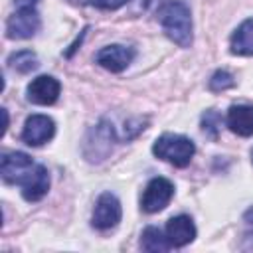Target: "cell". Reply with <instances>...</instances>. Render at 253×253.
Instances as JSON below:
<instances>
[{
	"instance_id": "obj_6",
	"label": "cell",
	"mask_w": 253,
	"mask_h": 253,
	"mask_svg": "<svg viewBox=\"0 0 253 253\" xmlns=\"http://www.w3.org/2000/svg\"><path fill=\"white\" fill-rule=\"evenodd\" d=\"M174 196V186L170 180L166 178H152L142 194V200H140V206L146 213H156V211H162L170 200Z\"/></svg>"
},
{
	"instance_id": "obj_15",
	"label": "cell",
	"mask_w": 253,
	"mask_h": 253,
	"mask_svg": "<svg viewBox=\"0 0 253 253\" xmlns=\"http://www.w3.org/2000/svg\"><path fill=\"white\" fill-rule=\"evenodd\" d=\"M140 247L150 253H162V251H168L172 245H170L166 233H162L154 225H148L140 235Z\"/></svg>"
},
{
	"instance_id": "obj_17",
	"label": "cell",
	"mask_w": 253,
	"mask_h": 253,
	"mask_svg": "<svg viewBox=\"0 0 253 253\" xmlns=\"http://www.w3.org/2000/svg\"><path fill=\"white\" fill-rule=\"evenodd\" d=\"M219 128H221V115H219L215 109H208V111L202 115V130H204L210 138H217Z\"/></svg>"
},
{
	"instance_id": "obj_7",
	"label": "cell",
	"mask_w": 253,
	"mask_h": 253,
	"mask_svg": "<svg viewBox=\"0 0 253 253\" xmlns=\"http://www.w3.org/2000/svg\"><path fill=\"white\" fill-rule=\"evenodd\" d=\"M121 215H123V210H121L119 198L115 194H111V192H105V194H101L97 198L91 223H93V227L105 231V229L115 227L121 221Z\"/></svg>"
},
{
	"instance_id": "obj_9",
	"label": "cell",
	"mask_w": 253,
	"mask_h": 253,
	"mask_svg": "<svg viewBox=\"0 0 253 253\" xmlns=\"http://www.w3.org/2000/svg\"><path fill=\"white\" fill-rule=\"evenodd\" d=\"M132 59H134V49L132 47H126V45H121V43L105 45L95 55V61L101 67H105V69H109L113 73H119V71L126 69Z\"/></svg>"
},
{
	"instance_id": "obj_14",
	"label": "cell",
	"mask_w": 253,
	"mask_h": 253,
	"mask_svg": "<svg viewBox=\"0 0 253 253\" xmlns=\"http://www.w3.org/2000/svg\"><path fill=\"white\" fill-rule=\"evenodd\" d=\"M229 49L233 55H253V18L243 20L231 34Z\"/></svg>"
},
{
	"instance_id": "obj_11",
	"label": "cell",
	"mask_w": 253,
	"mask_h": 253,
	"mask_svg": "<svg viewBox=\"0 0 253 253\" xmlns=\"http://www.w3.org/2000/svg\"><path fill=\"white\" fill-rule=\"evenodd\" d=\"M20 188H22L24 200H28V202L42 200L47 194V190H49V174H47V168L42 166V164H36L34 170L24 178V182L20 184Z\"/></svg>"
},
{
	"instance_id": "obj_23",
	"label": "cell",
	"mask_w": 253,
	"mask_h": 253,
	"mask_svg": "<svg viewBox=\"0 0 253 253\" xmlns=\"http://www.w3.org/2000/svg\"><path fill=\"white\" fill-rule=\"evenodd\" d=\"M251 162H253V150H251Z\"/></svg>"
},
{
	"instance_id": "obj_5",
	"label": "cell",
	"mask_w": 253,
	"mask_h": 253,
	"mask_svg": "<svg viewBox=\"0 0 253 253\" xmlns=\"http://www.w3.org/2000/svg\"><path fill=\"white\" fill-rule=\"evenodd\" d=\"M34 160L26 152H6L0 160V176L6 184H22L24 178L34 170Z\"/></svg>"
},
{
	"instance_id": "obj_10",
	"label": "cell",
	"mask_w": 253,
	"mask_h": 253,
	"mask_svg": "<svg viewBox=\"0 0 253 253\" xmlns=\"http://www.w3.org/2000/svg\"><path fill=\"white\" fill-rule=\"evenodd\" d=\"M61 85L51 75H40L28 85V101L36 105H51L57 101Z\"/></svg>"
},
{
	"instance_id": "obj_18",
	"label": "cell",
	"mask_w": 253,
	"mask_h": 253,
	"mask_svg": "<svg viewBox=\"0 0 253 253\" xmlns=\"http://www.w3.org/2000/svg\"><path fill=\"white\" fill-rule=\"evenodd\" d=\"M235 85V79L229 71L225 69H217L211 77H210V89L211 91H225V89H231Z\"/></svg>"
},
{
	"instance_id": "obj_12",
	"label": "cell",
	"mask_w": 253,
	"mask_h": 253,
	"mask_svg": "<svg viewBox=\"0 0 253 253\" xmlns=\"http://www.w3.org/2000/svg\"><path fill=\"white\" fill-rule=\"evenodd\" d=\"M166 237L172 247H184L194 241L196 237V225L190 215H176L170 217L166 223Z\"/></svg>"
},
{
	"instance_id": "obj_8",
	"label": "cell",
	"mask_w": 253,
	"mask_h": 253,
	"mask_svg": "<svg viewBox=\"0 0 253 253\" xmlns=\"http://www.w3.org/2000/svg\"><path fill=\"white\" fill-rule=\"evenodd\" d=\"M55 134V123L47 115H32L24 123L22 140L28 146H42Z\"/></svg>"
},
{
	"instance_id": "obj_13",
	"label": "cell",
	"mask_w": 253,
	"mask_h": 253,
	"mask_svg": "<svg viewBox=\"0 0 253 253\" xmlns=\"http://www.w3.org/2000/svg\"><path fill=\"white\" fill-rule=\"evenodd\" d=\"M227 126L239 136L253 134V107L251 105H231L227 111Z\"/></svg>"
},
{
	"instance_id": "obj_20",
	"label": "cell",
	"mask_w": 253,
	"mask_h": 253,
	"mask_svg": "<svg viewBox=\"0 0 253 253\" xmlns=\"http://www.w3.org/2000/svg\"><path fill=\"white\" fill-rule=\"evenodd\" d=\"M140 4H142L144 10H150V8H154V6H160L162 0H140Z\"/></svg>"
},
{
	"instance_id": "obj_22",
	"label": "cell",
	"mask_w": 253,
	"mask_h": 253,
	"mask_svg": "<svg viewBox=\"0 0 253 253\" xmlns=\"http://www.w3.org/2000/svg\"><path fill=\"white\" fill-rule=\"evenodd\" d=\"M2 117H4V126H2V136H4V132L8 128V113H6V109H2Z\"/></svg>"
},
{
	"instance_id": "obj_2",
	"label": "cell",
	"mask_w": 253,
	"mask_h": 253,
	"mask_svg": "<svg viewBox=\"0 0 253 253\" xmlns=\"http://www.w3.org/2000/svg\"><path fill=\"white\" fill-rule=\"evenodd\" d=\"M152 152L160 160H166L178 168H184L190 164V160L196 152V146L188 136L166 132L156 138V142L152 144Z\"/></svg>"
},
{
	"instance_id": "obj_19",
	"label": "cell",
	"mask_w": 253,
	"mask_h": 253,
	"mask_svg": "<svg viewBox=\"0 0 253 253\" xmlns=\"http://www.w3.org/2000/svg\"><path fill=\"white\" fill-rule=\"evenodd\" d=\"M128 0H91L93 6L97 8H103V10H117L121 6H125Z\"/></svg>"
},
{
	"instance_id": "obj_3",
	"label": "cell",
	"mask_w": 253,
	"mask_h": 253,
	"mask_svg": "<svg viewBox=\"0 0 253 253\" xmlns=\"http://www.w3.org/2000/svg\"><path fill=\"white\" fill-rule=\"evenodd\" d=\"M42 26L36 6H18L6 22V36L10 40H28L38 34Z\"/></svg>"
},
{
	"instance_id": "obj_16",
	"label": "cell",
	"mask_w": 253,
	"mask_h": 253,
	"mask_svg": "<svg viewBox=\"0 0 253 253\" xmlns=\"http://www.w3.org/2000/svg\"><path fill=\"white\" fill-rule=\"evenodd\" d=\"M8 65L12 69H16L18 73H30L40 65V61H38V55L34 51L20 49V51H16V53H12L8 57Z\"/></svg>"
},
{
	"instance_id": "obj_4",
	"label": "cell",
	"mask_w": 253,
	"mask_h": 253,
	"mask_svg": "<svg viewBox=\"0 0 253 253\" xmlns=\"http://www.w3.org/2000/svg\"><path fill=\"white\" fill-rule=\"evenodd\" d=\"M113 126L107 121H101L97 126H93L89 130V136L85 138V150H89L85 156L89 162H101L103 158H107V154L113 148Z\"/></svg>"
},
{
	"instance_id": "obj_1",
	"label": "cell",
	"mask_w": 253,
	"mask_h": 253,
	"mask_svg": "<svg viewBox=\"0 0 253 253\" xmlns=\"http://www.w3.org/2000/svg\"><path fill=\"white\" fill-rule=\"evenodd\" d=\"M160 24L164 34L180 47H190L192 43V14L186 2L172 0L160 10Z\"/></svg>"
},
{
	"instance_id": "obj_21",
	"label": "cell",
	"mask_w": 253,
	"mask_h": 253,
	"mask_svg": "<svg viewBox=\"0 0 253 253\" xmlns=\"http://www.w3.org/2000/svg\"><path fill=\"white\" fill-rule=\"evenodd\" d=\"M16 6H38L40 0H14Z\"/></svg>"
}]
</instances>
